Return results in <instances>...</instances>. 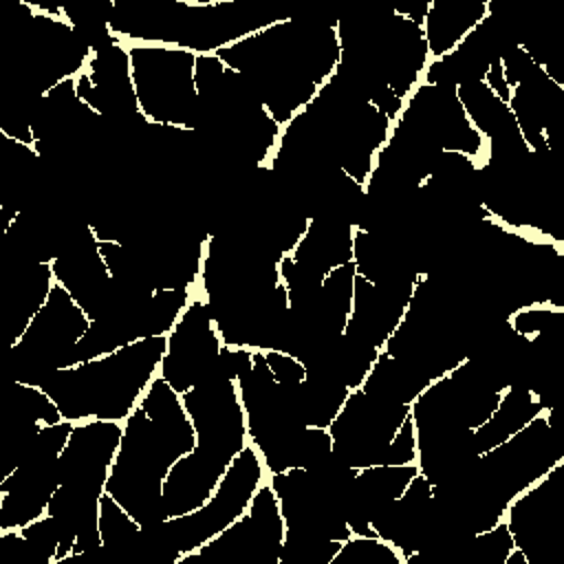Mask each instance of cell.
<instances>
[{
	"instance_id": "obj_1",
	"label": "cell",
	"mask_w": 564,
	"mask_h": 564,
	"mask_svg": "<svg viewBox=\"0 0 564 564\" xmlns=\"http://www.w3.org/2000/svg\"><path fill=\"white\" fill-rule=\"evenodd\" d=\"M196 447V432L181 394L154 377L139 405L126 416L123 434L112 460L106 494L139 524L165 520L161 489L170 467Z\"/></svg>"
},
{
	"instance_id": "obj_2",
	"label": "cell",
	"mask_w": 564,
	"mask_h": 564,
	"mask_svg": "<svg viewBox=\"0 0 564 564\" xmlns=\"http://www.w3.org/2000/svg\"><path fill=\"white\" fill-rule=\"evenodd\" d=\"M167 335L137 339L115 352L46 375L40 388L53 399L64 421H126L154 379Z\"/></svg>"
},
{
	"instance_id": "obj_3",
	"label": "cell",
	"mask_w": 564,
	"mask_h": 564,
	"mask_svg": "<svg viewBox=\"0 0 564 564\" xmlns=\"http://www.w3.org/2000/svg\"><path fill=\"white\" fill-rule=\"evenodd\" d=\"M128 53L141 115L156 126L194 130L198 115L196 53L165 44H134Z\"/></svg>"
},
{
	"instance_id": "obj_4",
	"label": "cell",
	"mask_w": 564,
	"mask_h": 564,
	"mask_svg": "<svg viewBox=\"0 0 564 564\" xmlns=\"http://www.w3.org/2000/svg\"><path fill=\"white\" fill-rule=\"evenodd\" d=\"M408 414L410 405L375 397L361 388L350 390L328 425L333 454L352 469L386 465L388 447Z\"/></svg>"
},
{
	"instance_id": "obj_5",
	"label": "cell",
	"mask_w": 564,
	"mask_h": 564,
	"mask_svg": "<svg viewBox=\"0 0 564 564\" xmlns=\"http://www.w3.org/2000/svg\"><path fill=\"white\" fill-rule=\"evenodd\" d=\"M196 432V445L225 460L247 445V419L238 386L220 368L192 390L181 394Z\"/></svg>"
},
{
	"instance_id": "obj_6",
	"label": "cell",
	"mask_w": 564,
	"mask_h": 564,
	"mask_svg": "<svg viewBox=\"0 0 564 564\" xmlns=\"http://www.w3.org/2000/svg\"><path fill=\"white\" fill-rule=\"evenodd\" d=\"M223 346L205 300H189L167 333L159 377L183 394L216 372Z\"/></svg>"
},
{
	"instance_id": "obj_7",
	"label": "cell",
	"mask_w": 564,
	"mask_h": 564,
	"mask_svg": "<svg viewBox=\"0 0 564 564\" xmlns=\"http://www.w3.org/2000/svg\"><path fill=\"white\" fill-rule=\"evenodd\" d=\"M121 434L123 421L90 419L75 423L59 454V485H68L84 494L104 496Z\"/></svg>"
},
{
	"instance_id": "obj_8",
	"label": "cell",
	"mask_w": 564,
	"mask_h": 564,
	"mask_svg": "<svg viewBox=\"0 0 564 564\" xmlns=\"http://www.w3.org/2000/svg\"><path fill=\"white\" fill-rule=\"evenodd\" d=\"M229 460L196 445L183 454L167 471L161 489V509L165 518H178L203 507L220 482Z\"/></svg>"
},
{
	"instance_id": "obj_9",
	"label": "cell",
	"mask_w": 564,
	"mask_h": 564,
	"mask_svg": "<svg viewBox=\"0 0 564 564\" xmlns=\"http://www.w3.org/2000/svg\"><path fill=\"white\" fill-rule=\"evenodd\" d=\"M489 4L485 0H432L423 20V35L432 59L447 55L482 22Z\"/></svg>"
},
{
	"instance_id": "obj_10",
	"label": "cell",
	"mask_w": 564,
	"mask_h": 564,
	"mask_svg": "<svg viewBox=\"0 0 564 564\" xmlns=\"http://www.w3.org/2000/svg\"><path fill=\"white\" fill-rule=\"evenodd\" d=\"M544 412V405L538 401V397L524 388V386H509L491 416L474 430V445L476 452L482 454L500 443H505L509 436H513L518 430H522L531 419Z\"/></svg>"
}]
</instances>
